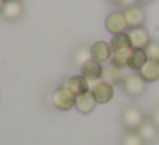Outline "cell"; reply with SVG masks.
Segmentation results:
<instances>
[{
  "label": "cell",
  "mask_w": 159,
  "mask_h": 145,
  "mask_svg": "<svg viewBox=\"0 0 159 145\" xmlns=\"http://www.w3.org/2000/svg\"><path fill=\"white\" fill-rule=\"evenodd\" d=\"M111 50H113L111 63L120 67V68L128 67V58H130L132 51H134V46H132L128 34H125V33L113 34V38H111Z\"/></svg>",
  "instance_id": "cell-1"
},
{
  "label": "cell",
  "mask_w": 159,
  "mask_h": 145,
  "mask_svg": "<svg viewBox=\"0 0 159 145\" xmlns=\"http://www.w3.org/2000/svg\"><path fill=\"white\" fill-rule=\"evenodd\" d=\"M144 121V113L137 106H127L121 113V125L125 126L127 131H139V128Z\"/></svg>",
  "instance_id": "cell-2"
},
{
  "label": "cell",
  "mask_w": 159,
  "mask_h": 145,
  "mask_svg": "<svg viewBox=\"0 0 159 145\" xmlns=\"http://www.w3.org/2000/svg\"><path fill=\"white\" fill-rule=\"evenodd\" d=\"M75 99H77V96L70 92L65 86L58 87L52 96L53 106H55L57 109H60V111H69L70 108H74L75 106Z\"/></svg>",
  "instance_id": "cell-3"
},
{
  "label": "cell",
  "mask_w": 159,
  "mask_h": 145,
  "mask_svg": "<svg viewBox=\"0 0 159 145\" xmlns=\"http://www.w3.org/2000/svg\"><path fill=\"white\" fill-rule=\"evenodd\" d=\"M91 92H93V96L96 97V101L99 104H106L113 99V86L103 79L91 82Z\"/></svg>",
  "instance_id": "cell-4"
},
{
  "label": "cell",
  "mask_w": 159,
  "mask_h": 145,
  "mask_svg": "<svg viewBox=\"0 0 159 145\" xmlns=\"http://www.w3.org/2000/svg\"><path fill=\"white\" fill-rule=\"evenodd\" d=\"M123 89L130 97H139V96H142L144 90H145V80L142 79V75L139 72L137 73L135 72L128 73L123 80Z\"/></svg>",
  "instance_id": "cell-5"
},
{
  "label": "cell",
  "mask_w": 159,
  "mask_h": 145,
  "mask_svg": "<svg viewBox=\"0 0 159 145\" xmlns=\"http://www.w3.org/2000/svg\"><path fill=\"white\" fill-rule=\"evenodd\" d=\"M111 53H113L111 43L96 41V43H93V46H91V56L99 63H106L108 60H111Z\"/></svg>",
  "instance_id": "cell-6"
},
{
  "label": "cell",
  "mask_w": 159,
  "mask_h": 145,
  "mask_svg": "<svg viewBox=\"0 0 159 145\" xmlns=\"http://www.w3.org/2000/svg\"><path fill=\"white\" fill-rule=\"evenodd\" d=\"M65 87L72 94L80 96V94L89 92V90H91V82L84 75H74V77H70V79L65 82Z\"/></svg>",
  "instance_id": "cell-7"
},
{
  "label": "cell",
  "mask_w": 159,
  "mask_h": 145,
  "mask_svg": "<svg viewBox=\"0 0 159 145\" xmlns=\"http://www.w3.org/2000/svg\"><path fill=\"white\" fill-rule=\"evenodd\" d=\"M127 19H125L123 12H111L106 17V29L113 34H120V33L125 31L127 28Z\"/></svg>",
  "instance_id": "cell-8"
},
{
  "label": "cell",
  "mask_w": 159,
  "mask_h": 145,
  "mask_svg": "<svg viewBox=\"0 0 159 145\" xmlns=\"http://www.w3.org/2000/svg\"><path fill=\"white\" fill-rule=\"evenodd\" d=\"M128 38L132 41V46L137 50H145V46L151 43V38H149V33L145 31L144 28H130L128 31Z\"/></svg>",
  "instance_id": "cell-9"
},
{
  "label": "cell",
  "mask_w": 159,
  "mask_h": 145,
  "mask_svg": "<svg viewBox=\"0 0 159 145\" xmlns=\"http://www.w3.org/2000/svg\"><path fill=\"white\" fill-rule=\"evenodd\" d=\"M123 14H125V19H127V24L130 26V28H140L145 22V12H144V9L139 7V5L125 9Z\"/></svg>",
  "instance_id": "cell-10"
},
{
  "label": "cell",
  "mask_w": 159,
  "mask_h": 145,
  "mask_svg": "<svg viewBox=\"0 0 159 145\" xmlns=\"http://www.w3.org/2000/svg\"><path fill=\"white\" fill-rule=\"evenodd\" d=\"M80 72H82V75L86 77L89 82H93V80H98V79L103 77V67H101V63L96 62L94 58H89L82 67H80Z\"/></svg>",
  "instance_id": "cell-11"
},
{
  "label": "cell",
  "mask_w": 159,
  "mask_h": 145,
  "mask_svg": "<svg viewBox=\"0 0 159 145\" xmlns=\"http://www.w3.org/2000/svg\"><path fill=\"white\" fill-rule=\"evenodd\" d=\"M96 104H98V101H96V97L93 96V92H84V94H80V96H77V99H75V108L80 111V113H84V114H89V113H93V109L96 108Z\"/></svg>",
  "instance_id": "cell-12"
},
{
  "label": "cell",
  "mask_w": 159,
  "mask_h": 145,
  "mask_svg": "<svg viewBox=\"0 0 159 145\" xmlns=\"http://www.w3.org/2000/svg\"><path fill=\"white\" fill-rule=\"evenodd\" d=\"M121 70H123V68H120V67L110 63V65H106L103 68V77H101V79L106 80V82H110L111 86H113V84H120V82L123 84V80H125V77H127V75H123Z\"/></svg>",
  "instance_id": "cell-13"
},
{
  "label": "cell",
  "mask_w": 159,
  "mask_h": 145,
  "mask_svg": "<svg viewBox=\"0 0 159 145\" xmlns=\"http://www.w3.org/2000/svg\"><path fill=\"white\" fill-rule=\"evenodd\" d=\"M139 73L142 75V79L145 82H154L159 79V60H152L149 58L147 63L139 70Z\"/></svg>",
  "instance_id": "cell-14"
},
{
  "label": "cell",
  "mask_w": 159,
  "mask_h": 145,
  "mask_svg": "<svg viewBox=\"0 0 159 145\" xmlns=\"http://www.w3.org/2000/svg\"><path fill=\"white\" fill-rule=\"evenodd\" d=\"M157 133H159V128L154 125V121H152V120H145L144 123L140 125V128H139V135L144 138L145 143L154 142L156 138H157Z\"/></svg>",
  "instance_id": "cell-15"
},
{
  "label": "cell",
  "mask_w": 159,
  "mask_h": 145,
  "mask_svg": "<svg viewBox=\"0 0 159 145\" xmlns=\"http://www.w3.org/2000/svg\"><path fill=\"white\" fill-rule=\"evenodd\" d=\"M147 60H149V56H147V53H145V50L134 48L130 58H128V67H130L132 70H135V72H139V70L147 63Z\"/></svg>",
  "instance_id": "cell-16"
},
{
  "label": "cell",
  "mask_w": 159,
  "mask_h": 145,
  "mask_svg": "<svg viewBox=\"0 0 159 145\" xmlns=\"http://www.w3.org/2000/svg\"><path fill=\"white\" fill-rule=\"evenodd\" d=\"M2 15H4L7 21H17L22 15L21 2H5L4 9H2Z\"/></svg>",
  "instance_id": "cell-17"
},
{
  "label": "cell",
  "mask_w": 159,
  "mask_h": 145,
  "mask_svg": "<svg viewBox=\"0 0 159 145\" xmlns=\"http://www.w3.org/2000/svg\"><path fill=\"white\" fill-rule=\"evenodd\" d=\"M121 145H145V142L139 131H127L121 138Z\"/></svg>",
  "instance_id": "cell-18"
},
{
  "label": "cell",
  "mask_w": 159,
  "mask_h": 145,
  "mask_svg": "<svg viewBox=\"0 0 159 145\" xmlns=\"http://www.w3.org/2000/svg\"><path fill=\"white\" fill-rule=\"evenodd\" d=\"M89 58H93V56H91V50L87 51V48H84V46L77 48L75 53H74V63H75V65H79V67H82Z\"/></svg>",
  "instance_id": "cell-19"
},
{
  "label": "cell",
  "mask_w": 159,
  "mask_h": 145,
  "mask_svg": "<svg viewBox=\"0 0 159 145\" xmlns=\"http://www.w3.org/2000/svg\"><path fill=\"white\" fill-rule=\"evenodd\" d=\"M145 53L149 58L152 60H159V41H151L145 46Z\"/></svg>",
  "instance_id": "cell-20"
},
{
  "label": "cell",
  "mask_w": 159,
  "mask_h": 145,
  "mask_svg": "<svg viewBox=\"0 0 159 145\" xmlns=\"http://www.w3.org/2000/svg\"><path fill=\"white\" fill-rule=\"evenodd\" d=\"M151 120L154 121V125L159 128V106H156L154 109H152V114H151Z\"/></svg>",
  "instance_id": "cell-21"
},
{
  "label": "cell",
  "mask_w": 159,
  "mask_h": 145,
  "mask_svg": "<svg viewBox=\"0 0 159 145\" xmlns=\"http://www.w3.org/2000/svg\"><path fill=\"white\" fill-rule=\"evenodd\" d=\"M135 4H139V0H121L120 4V7H123V9H128V7H134Z\"/></svg>",
  "instance_id": "cell-22"
},
{
  "label": "cell",
  "mask_w": 159,
  "mask_h": 145,
  "mask_svg": "<svg viewBox=\"0 0 159 145\" xmlns=\"http://www.w3.org/2000/svg\"><path fill=\"white\" fill-rule=\"evenodd\" d=\"M140 4H151V2H154V0H139Z\"/></svg>",
  "instance_id": "cell-23"
},
{
  "label": "cell",
  "mask_w": 159,
  "mask_h": 145,
  "mask_svg": "<svg viewBox=\"0 0 159 145\" xmlns=\"http://www.w3.org/2000/svg\"><path fill=\"white\" fill-rule=\"evenodd\" d=\"M4 5H5V0H0V12H2V9H4Z\"/></svg>",
  "instance_id": "cell-24"
},
{
  "label": "cell",
  "mask_w": 159,
  "mask_h": 145,
  "mask_svg": "<svg viewBox=\"0 0 159 145\" xmlns=\"http://www.w3.org/2000/svg\"><path fill=\"white\" fill-rule=\"evenodd\" d=\"M108 2H111V4H116V5H118V4L121 2V0H108Z\"/></svg>",
  "instance_id": "cell-25"
},
{
  "label": "cell",
  "mask_w": 159,
  "mask_h": 145,
  "mask_svg": "<svg viewBox=\"0 0 159 145\" xmlns=\"http://www.w3.org/2000/svg\"><path fill=\"white\" fill-rule=\"evenodd\" d=\"M7 2H19V0H7Z\"/></svg>",
  "instance_id": "cell-26"
}]
</instances>
